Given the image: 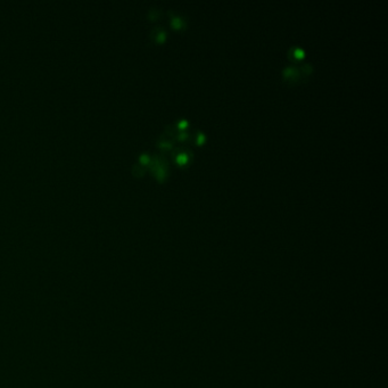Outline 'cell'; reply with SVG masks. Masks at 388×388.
<instances>
[{
  "label": "cell",
  "instance_id": "cell-7",
  "mask_svg": "<svg viewBox=\"0 0 388 388\" xmlns=\"http://www.w3.org/2000/svg\"><path fill=\"white\" fill-rule=\"evenodd\" d=\"M169 14L172 15L171 24L174 29H182V28L186 27V20L184 19V17L173 15V12H169Z\"/></svg>",
  "mask_w": 388,
  "mask_h": 388
},
{
  "label": "cell",
  "instance_id": "cell-11",
  "mask_svg": "<svg viewBox=\"0 0 388 388\" xmlns=\"http://www.w3.org/2000/svg\"><path fill=\"white\" fill-rule=\"evenodd\" d=\"M176 125L179 130H186V128L189 125V123H188V121H186V120H180V121H178V123Z\"/></svg>",
  "mask_w": 388,
  "mask_h": 388
},
{
  "label": "cell",
  "instance_id": "cell-10",
  "mask_svg": "<svg viewBox=\"0 0 388 388\" xmlns=\"http://www.w3.org/2000/svg\"><path fill=\"white\" fill-rule=\"evenodd\" d=\"M205 138L206 137H205V134L203 132L197 131L196 132V136H195V142L198 143V145L199 143H203L205 141Z\"/></svg>",
  "mask_w": 388,
  "mask_h": 388
},
{
  "label": "cell",
  "instance_id": "cell-4",
  "mask_svg": "<svg viewBox=\"0 0 388 388\" xmlns=\"http://www.w3.org/2000/svg\"><path fill=\"white\" fill-rule=\"evenodd\" d=\"M173 145H174V139L164 136V134L162 137H160L158 140V146L163 150L173 149Z\"/></svg>",
  "mask_w": 388,
  "mask_h": 388
},
{
  "label": "cell",
  "instance_id": "cell-3",
  "mask_svg": "<svg viewBox=\"0 0 388 388\" xmlns=\"http://www.w3.org/2000/svg\"><path fill=\"white\" fill-rule=\"evenodd\" d=\"M282 76H283V80L289 85L297 84V82L302 80V75H300L299 68L297 66H294V65H290V66H287L283 68Z\"/></svg>",
  "mask_w": 388,
  "mask_h": 388
},
{
  "label": "cell",
  "instance_id": "cell-9",
  "mask_svg": "<svg viewBox=\"0 0 388 388\" xmlns=\"http://www.w3.org/2000/svg\"><path fill=\"white\" fill-rule=\"evenodd\" d=\"M189 138H190V134L187 130H180V131L177 133V136L174 137V140L177 139L179 141H185V140H188Z\"/></svg>",
  "mask_w": 388,
  "mask_h": 388
},
{
  "label": "cell",
  "instance_id": "cell-8",
  "mask_svg": "<svg viewBox=\"0 0 388 388\" xmlns=\"http://www.w3.org/2000/svg\"><path fill=\"white\" fill-rule=\"evenodd\" d=\"M298 68H299V72H300V75H302V77L308 76L309 74H311L312 71H313L312 65L308 64V63H304L302 66H299Z\"/></svg>",
  "mask_w": 388,
  "mask_h": 388
},
{
  "label": "cell",
  "instance_id": "cell-12",
  "mask_svg": "<svg viewBox=\"0 0 388 388\" xmlns=\"http://www.w3.org/2000/svg\"><path fill=\"white\" fill-rule=\"evenodd\" d=\"M161 14H162V13H161V11L156 10V8H152V10L149 11V17L151 20H156Z\"/></svg>",
  "mask_w": 388,
  "mask_h": 388
},
{
  "label": "cell",
  "instance_id": "cell-1",
  "mask_svg": "<svg viewBox=\"0 0 388 388\" xmlns=\"http://www.w3.org/2000/svg\"><path fill=\"white\" fill-rule=\"evenodd\" d=\"M150 168L152 170V172L155 173L156 178L159 179V180L162 181L163 179L167 177V173H168V161L167 159L164 158V156H161V155H155L154 158L150 159Z\"/></svg>",
  "mask_w": 388,
  "mask_h": 388
},
{
  "label": "cell",
  "instance_id": "cell-13",
  "mask_svg": "<svg viewBox=\"0 0 388 388\" xmlns=\"http://www.w3.org/2000/svg\"><path fill=\"white\" fill-rule=\"evenodd\" d=\"M133 171L136 174H143V172H145V167H143V164H136V167H134Z\"/></svg>",
  "mask_w": 388,
  "mask_h": 388
},
{
  "label": "cell",
  "instance_id": "cell-2",
  "mask_svg": "<svg viewBox=\"0 0 388 388\" xmlns=\"http://www.w3.org/2000/svg\"><path fill=\"white\" fill-rule=\"evenodd\" d=\"M172 156L179 165H186L193 160V151L188 149V148L173 147Z\"/></svg>",
  "mask_w": 388,
  "mask_h": 388
},
{
  "label": "cell",
  "instance_id": "cell-6",
  "mask_svg": "<svg viewBox=\"0 0 388 388\" xmlns=\"http://www.w3.org/2000/svg\"><path fill=\"white\" fill-rule=\"evenodd\" d=\"M167 33H165V30L162 27H156L155 29H152L151 31V38L154 39L156 42H162Z\"/></svg>",
  "mask_w": 388,
  "mask_h": 388
},
{
  "label": "cell",
  "instance_id": "cell-5",
  "mask_svg": "<svg viewBox=\"0 0 388 388\" xmlns=\"http://www.w3.org/2000/svg\"><path fill=\"white\" fill-rule=\"evenodd\" d=\"M303 56H304V50L302 48L296 47V46L289 48L288 58L290 60H293V62H297V60H299L300 58H303Z\"/></svg>",
  "mask_w": 388,
  "mask_h": 388
}]
</instances>
